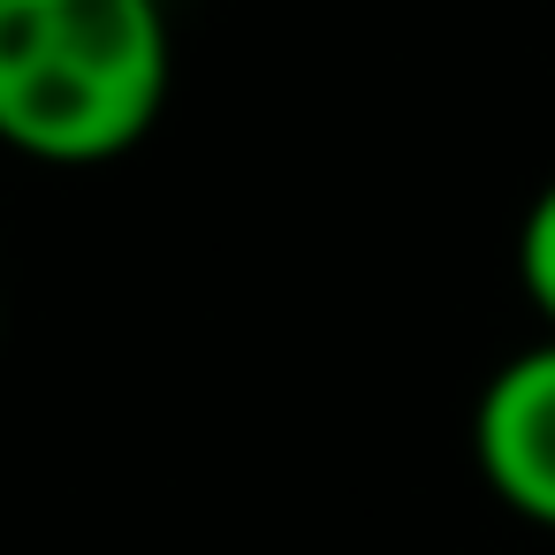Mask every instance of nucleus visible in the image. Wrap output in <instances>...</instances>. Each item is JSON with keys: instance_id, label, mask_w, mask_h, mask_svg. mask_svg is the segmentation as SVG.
Masks as SVG:
<instances>
[{"instance_id": "f257e3e1", "label": "nucleus", "mask_w": 555, "mask_h": 555, "mask_svg": "<svg viewBox=\"0 0 555 555\" xmlns=\"http://www.w3.org/2000/svg\"><path fill=\"white\" fill-rule=\"evenodd\" d=\"M176 85L160 0H0V145L39 168L138 153Z\"/></svg>"}, {"instance_id": "f03ea898", "label": "nucleus", "mask_w": 555, "mask_h": 555, "mask_svg": "<svg viewBox=\"0 0 555 555\" xmlns=\"http://www.w3.org/2000/svg\"><path fill=\"white\" fill-rule=\"evenodd\" d=\"M472 464L509 517L555 532V335L487 373L472 403Z\"/></svg>"}, {"instance_id": "7ed1b4c3", "label": "nucleus", "mask_w": 555, "mask_h": 555, "mask_svg": "<svg viewBox=\"0 0 555 555\" xmlns=\"http://www.w3.org/2000/svg\"><path fill=\"white\" fill-rule=\"evenodd\" d=\"M517 289L540 312V327L555 335V176L532 191V206L517 221Z\"/></svg>"}, {"instance_id": "20e7f679", "label": "nucleus", "mask_w": 555, "mask_h": 555, "mask_svg": "<svg viewBox=\"0 0 555 555\" xmlns=\"http://www.w3.org/2000/svg\"><path fill=\"white\" fill-rule=\"evenodd\" d=\"M0 343H9V297H0Z\"/></svg>"}]
</instances>
